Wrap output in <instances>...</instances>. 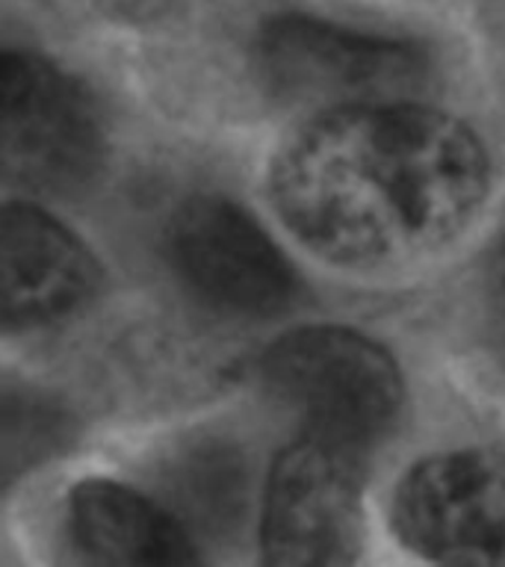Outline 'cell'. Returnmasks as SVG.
I'll list each match as a JSON object with an SVG mask.
<instances>
[{
  "instance_id": "11",
  "label": "cell",
  "mask_w": 505,
  "mask_h": 567,
  "mask_svg": "<svg viewBox=\"0 0 505 567\" xmlns=\"http://www.w3.org/2000/svg\"><path fill=\"white\" fill-rule=\"evenodd\" d=\"M60 434L62 423L42 402H30L27 396H7V408H3V470H7V476L44 458V452H51L60 443Z\"/></svg>"
},
{
  "instance_id": "6",
  "label": "cell",
  "mask_w": 505,
  "mask_h": 567,
  "mask_svg": "<svg viewBox=\"0 0 505 567\" xmlns=\"http://www.w3.org/2000/svg\"><path fill=\"white\" fill-rule=\"evenodd\" d=\"M390 523L437 565H505V458L455 450L416 461L396 485Z\"/></svg>"
},
{
  "instance_id": "8",
  "label": "cell",
  "mask_w": 505,
  "mask_h": 567,
  "mask_svg": "<svg viewBox=\"0 0 505 567\" xmlns=\"http://www.w3.org/2000/svg\"><path fill=\"white\" fill-rule=\"evenodd\" d=\"M101 284L95 255L33 202L0 213V317L3 331H35L71 317Z\"/></svg>"
},
{
  "instance_id": "7",
  "label": "cell",
  "mask_w": 505,
  "mask_h": 567,
  "mask_svg": "<svg viewBox=\"0 0 505 567\" xmlns=\"http://www.w3.org/2000/svg\"><path fill=\"white\" fill-rule=\"evenodd\" d=\"M181 281L210 308L237 317H269L296 296V275L264 228L221 195H195L166 230Z\"/></svg>"
},
{
  "instance_id": "4",
  "label": "cell",
  "mask_w": 505,
  "mask_h": 567,
  "mask_svg": "<svg viewBox=\"0 0 505 567\" xmlns=\"http://www.w3.org/2000/svg\"><path fill=\"white\" fill-rule=\"evenodd\" d=\"M104 159L101 118L78 80L33 51L0 56V166L12 186L65 195Z\"/></svg>"
},
{
  "instance_id": "10",
  "label": "cell",
  "mask_w": 505,
  "mask_h": 567,
  "mask_svg": "<svg viewBox=\"0 0 505 567\" xmlns=\"http://www.w3.org/2000/svg\"><path fill=\"white\" fill-rule=\"evenodd\" d=\"M166 491V505L189 532L230 529L246 499V470L225 443H198L172 464Z\"/></svg>"
},
{
  "instance_id": "1",
  "label": "cell",
  "mask_w": 505,
  "mask_h": 567,
  "mask_svg": "<svg viewBox=\"0 0 505 567\" xmlns=\"http://www.w3.org/2000/svg\"><path fill=\"white\" fill-rule=\"evenodd\" d=\"M487 189L491 154L478 133L420 101L310 115L266 172L284 228L343 269L434 255L467 230Z\"/></svg>"
},
{
  "instance_id": "2",
  "label": "cell",
  "mask_w": 505,
  "mask_h": 567,
  "mask_svg": "<svg viewBox=\"0 0 505 567\" xmlns=\"http://www.w3.org/2000/svg\"><path fill=\"white\" fill-rule=\"evenodd\" d=\"M260 381L305 432L361 452L396 425L405 399L393 354L343 326L296 328L275 340L260 358Z\"/></svg>"
},
{
  "instance_id": "3",
  "label": "cell",
  "mask_w": 505,
  "mask_h": 567,
  "mask_svg": "<svg viewBox=\"0 0 505 567\" xmlns=\"http://www.w3.org/2000/svg\"><path fill=\"white\" fill-rule=\"evenodd\" d=\"M255 62L272 95L310 115L416 101L432 74L416 44L308 16L266 21L257 33Z\"/></svg>"
},
{
  "instance_id": "13",
  "label": "cell",
  "mask_w": 505,
  "mask_h": 567,
  "mask_svg": "<svg viewBox=\"0 0 505 567\" xmlns=\"http://www.w3.org/2000/svg\"><path fill=\"white\" fill-rule=\"evenodd\" d=\"M496 296H499V310L505 317V243L503 251H499V260H496Z\"/></svg>"
},
{
  "instance_id": "12",
  "label": "cell",
  "mask_w": 505,
  "mask_h": 567,
  "mask_svg": "<svg viewBox=\"0 0 505 567\" xmlns=\"http://www.w3.org/2000/svg\"><path fill=\"white\" fill-rule=\"evenodd\" d=\"M115 12H122V16H131V18H148L154 12L166 7L168 0H106Z\"/></svg>"
},
{
  "instance_id": "9",
  "label": "cell",
  "mask_w": 505,
  "mask_h": 567,
  "mask_svg": "<svg viewBox=\"0 0 505 567\" xmlns=\"http://www.w3.org/2000/svg\"><path fill=\"white\" fill-rule=\"evenodd\" d=\"M69 538L92 565H193V532L166 503L113 478H83L69 494Z\"/></svg>"
},
{
  "instance_id": "5",
  "label": "cell",
  "mask_w": 505,
  "mask_h": 567,
  "mask_svg": "<svg viewBox=\"0 0 505 567\" xmlns=\"http://www.w3.org/2000/svg\"><path fill=\"white\" fill-rule=\"evenodd\" d=\"M363 452L305 432L275 455L264 487L266 565H349L361 538Z\"/></svg>"
}]
</instances>
